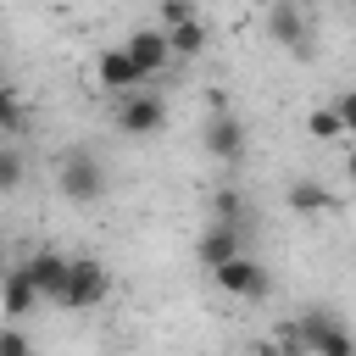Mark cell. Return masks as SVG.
I'll list each match as a JSON object with an SVG mask.
<instances>
[{"instance_id":"obj_1","label":"cell","mask_w":356,"mask_h":356,"mask_svg":"<svg viewBox=\"0 0 356 356\" xmlns=\"http://www.w3.org/2000/svg\"><path fill=\"white\" fill-rule=\"evenodd\" d=\"M56 184H61V195H67L72 206H95V200L106 195V167H100V156H95L89 145H78V150L61 156Z\"/></svg>"},{"instance_id":"obj_2","label":"cell","mask_w":356,"mask_h":356,"mask_svg":"<svg viewBox=\"0 0 356 356\" xmlns=\"http://www.w3.org/2000/svg\"><path fill=\"white\" fill-rule=\"evenodd\" d=\"M106 295H111V273H106V261H95V256H72L61 306H67V312H95Z\"/></svg>"},{"instance_id":"obj_3","label":"cell","mask_w":356,"mask_h":356,"mask_svg":"<svg viewBox=\"0 0 356 356\" xmlns=\"http://www.w3.org/2000/svg\"><path fill=\"white\" fill-rule=\"evenodd\" d=\"M267 33H273V44H284L295 61H306L317 44H312V22H306V11L295 6V0H273L267 6Z\"/></svg>"},{"instance_id":"obj_4","label":"cell","mask_w":356,"mask_h":356,"mask_svg":"<svg viewBox=\"0 0 356 356\" xmlns=\"http://www.w3.org/2000/svg\"><path fill=\"white\" fill-rule=\"evenodd\" d=\"M161 122H167L161 95H150V89H128V95H122V106H117V128H122V134H134V139H156Z\"/></svg>"},{"instance_id":"obj_5","label":"cell","mask_w":356,"mask_h":356,"mask_svg":"<svg viewBox=\"0 0 356 356\" xmlns=\"http://www.w3.org/2000/svg\"><path fill=\"white\" fill-rule=\"evenodd\" d=\"M284 345H300V350H312V356H345V350H350V334H345L328 312H312V317H300L295 334H284Z\"/></svg>"},{"instance_id":"obj_6","label":"cell","mask_w":356,"mask_h":356,"mask_svg":"<svg viewBox=\"0 0 356 356\" xmlns=\"http://www.w3.org/2000/svg\"><path fill=\"white\" fill-rule=\"evenodd\" d=\"M211 278H217V289H222V295H234V300H261V295H267V267H261V261H250L245 250H239V256H228L222 267H211Z\"/></svg>"},{"instance_id":"obj_7","label":"cell","mask_w":356,"mask_h":356,"mask_svg":"<svg viewBox=\"0 0 356 356\" xmlns=\"http://www.w3.org/2000/svg\"><path fill=\"white\" fill-rule=\"evenodd\" d=\"M206 156L222 161V167H239L245 161V128H239V117L228 106H217L211 122H206Z\"/></svg>"},{"instance_id":"obj_8","label":"cell","mask_w":356,"mask_h":356,"mask_svg":"<svg viewBox=\"0 0 356 356\" xmlns=\"http://www.w3.org/2000/svg\"><path fill=\"white\" fill-rule=\"evenodd\" d=\"M95 83L111 89V95H128V89H145V72L134 67V56H128L122 44H106V50L95 56Z\"/></svg>"},{"instance_id":"obj_9","label":"cell","mask_w":356,"mask_h":356,"mask_svg":"<svg viewBox=\"0 0 356 356\" xmlns=\"http://www.w3.org/2000/svg\"><path fill=\"white\" fill-rule=\"evenodd\" d=\"M22 273L33 278V289H39L44 300L61 306V295H67V273H72V256H61V250H33V256L22 261Z\"/></svg>"},{"instance_id":"obj_10","label":"cell","mask_w":356,"mask_h":356,"mask_svg":"<svg viewBox=\"0 0 356 356\" xmlns=\"http://www.w3.org/2000/svg\"><path fill=\"white\" fill-rule=\"evenodd\" d=\"M122 50L134 56V67L145 72V78H156L167 61H172V44H167V28H134L128 39H122Z\"/></svg>"},{"instance_id":"obj_11","label":"cell","mask_w":356,"mask_h":356,"mask_svg":"<svg viewBox=\"0 0 356 356\" xmlns=\"http://www.w3.org/2000/svg\"><path fill=\"white\" fill-rule=\"evenodd\" d=\"M39 300H44V295L33 289V278L22 273V261L0 273V312H6V317H28V312H33Z\"/></svg>"},{"instance_id":"obj_12","label":"cell","mask_w":356,"mask_h":356,"mask_svg":"<svg viewBox=\"0 0 356 356\" xmlns=\"http://www.w3.org/2000/svg\"><path fill=\"white\" fill-rule=\"evenodd\" d=\"M239 250H245V245H239V222H222V217H217V222L200 234V267H206V273L222 267V261L239 256Z\"/></svg>"},{"instance_id":"obj_13","label":"cell","mask_w":356,"mask_h":356,"mask_svg":"<svg viewBox=\"0 0 356 356\" xmlns=\"http://www.w3.org/2000/svg\"><path fill=\"white\" fill-rule=\"evenodd\" d=\"M167 44H172V61H195V56L206 50V22H200V11L184 17V22H172V28H167Z\"/></svg>"},{"instance_id":"obj_14","label":"cell","mask_w":356,"mask_h":356,"mask_svg":"<svg viewBox=\"0 0 356 356\" xmlns=\"http://www.w3.org/2000/svg\"><path fill=\"white\" fill-rule=\"evenodd\" d=\"M306 134H312L317 145H334V139H345V122H339L334 106H312V111H306Z\"/></svg>"},{"instance_id":"obj_15","label":"cell","mask_w":356,"mask_h":356,"mask_svg":"<svg viewBox=\"0 0 356 356\" xmlns=\"http://www.w3.org/2000/svg\"><path fill=\"white\" fill-rule=\"evenodd\" d=\"M289 211H295V217H317V211H328V195L300 178V184H289Z\"/></svg>"},{"instance_id":"obj_16","label":"cell","mask_w":356,"mask_h":356,"mask_svg":"<svg viewBox=\"0 0 356 356\" xmlns=\"http://www.w3.org/2000/svg\"><path fill=\"white\" fill-rule=\"evenodd\" d=\"M22 178H28V161H22V150H17V145H0V195L22 189Z\"/></svg>"},{"instance_id":"obj_17","label":"cell","mask_w":356,"mask_h":356,"mask_svg":"<svg viewBox=\"0 0 356 356\" xmlns=\"http://www.w3.org/2000/svg\"><path fill=\"white\" fill-rule=\"evenodd\" d=\"M0 134H22V100L6 83H0Z\"/></svg>"},{"instance_id":"obj_18","label":"cell","mask_w":356,"mask_h":356,"mask_svg":"<svg viewBox=\"0 0 356 356\" xmlns=\"http://www.w3.org/2000/svg\"><path fill=\"white\" fill-rule=\"evenodd\" d=\"M334 111H339L345 134H356V89H339V95H334Z\"/></svg>"},{"instance_id":"obj_19","label":"cell","mask_w":356,"mask_h":356,"mask_svg":"<svg viewBox=\"0 0 356 356\" xmlns=\"http://www.w3.org/2000/svg\"><path fill=\"white\" fill-rule=\"evenodd\" d=\"M184 17H195V0H161V28H172Z\"/></svg>"},{"instance_id":"obj_20","label":"cell","mask_w":356,"mask_h":356,"mask_svg":"<svg viewBox=\"0 0 356 356\" xmlns=\"http://www.w3.org/2000/svg\"><path fill=\"white\" fill-rule=\"evenodd\" d=\"M217 217L222 222H239V195L234 189H217Z\"/></svg>"},{"instance_id":"obj_21","label":"cell","mask_w":356,"mask_h":356,"mask_svg":"<svg viewBox=\"0 0 356 356\" xmlns=\"http://www.w3.org/2000/svg\"><path fill=\"white\" fill-rule=\"evenodd\" d=\"M28 350V334H17V328H0V356H22Z\"/></svg>"},{"instance_id":"obj_22","label":"cell","mask_w":356,"mask_h":356,"mask_svg":"<svg viewBox=\"0 0 356 356\" xmlns=\"http://www.w3.org/2000/svg\"><path fill=\"white\" fill-rule=\"evenodd\" d=\"M345 172H350V178H356V145H350V156H345Z\"/></svg>"},{"instance_id":"obj_23","label":"cell","mask_w":356,"mask_h":356,"mask_svg":"<svg viewBox=\"0 0 356 356\" xmlns=\"http://www.w3.org/2000/svg\"><path fill=\"white\" fill-rule=\"evenodd\" d=\"M6 267H11V261H6V250H0V273H6Z\"/></svg>"}]
</instances>
